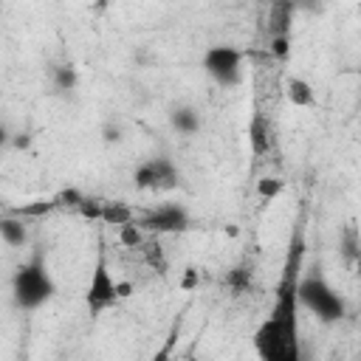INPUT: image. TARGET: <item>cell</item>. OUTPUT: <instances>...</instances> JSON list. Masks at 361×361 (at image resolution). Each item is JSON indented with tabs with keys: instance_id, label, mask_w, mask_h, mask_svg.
Wrapping results in <instances>:
<instances>
[{
	"instance_id": "cell-14",
	"label": "cell",
	"mask_w": 361,
	"mask_h": 361,
	"mask_svg": "<svg viewBox=\"0 0 361 361\" xmlns=\"http://www.w3.org/2000/svg\"><path fill=\"white\" fill-rule=\"evenodd\" d=\"M282 189H285V180H282V178H276V175H265V178H259V180H257V197H259L262 203H268V200L279 197V195H282Z\"/></svg>"
},
{
	"instance_id": "cell-10",
	"label": "cell",
	"mask_w": 361,
	"mask_h": 361,
	"mask_svg": "<svg viewBox=\"0 0 361 361\" xmlns=\"http://www.w3.org/2000/svg\"><path fill=\"white\" fill-rule=\"evenodd\" d=\"M285 99L293 107H313L316 104V87L305 76H288L285 79Z\"/></svg>"
},
{
	"instance_id": "cell-9",
	"label": "cell",
	"mask_w": 361,
	"mask_h": 361,
	"mask_svg": "<svg viewBox=\"0 0 361 361\" xmlns=\"http://www.w3.org/2000/svg\"><path fill=\"white\" fill-rule=\"evenodd\" d=\"M0 243L8 248H25L31 243V231L23 217L17 214H3L0 217Z\"/></svg>"
},
{
	"instance_id": "cell-15",
	"label": "cell",
	"mask_w": 361,
	"mask_h": 361,
	"mask_svg": "<svg viewBox=\"0 0 361 361\" xmlns=\"http://www.w3.org/2000/svg\"><path fill=\"white\" fill-rule=\"evenodd\" d=\"M144 231L135 226V220L133 223H127V226H118V243L121 245H127V248H141L144 245Z\"/></svg>"
},
{
	"instance_id": "cell-4",
	"label": "cell",
	"mask_w": 361,
	"mask_h": 361,
	"mask_svg": "<svg viewBox=\"0 0 361 361\" xmlns=\"http://www.w3.org/2000/svg\"><path fill=\"white\" fill-rule=\"evenodd\" d=\"M200 65H203V73L223 90L237 87L245 76V54L237 45H228V42L209 45L200 56Z\"/></svg>"
},
{
	"instance_id": "cell-16",
	"label": "cell",
	"mask_w": 361,
	"mask_h": 361,
	"mask_svg": "<svg viewBox=\"0 0 361 361\" xmlns=\"http://www.w3.org/2000/svg\"><path fill=\"white\" fill-rule=\"evenodd\" d=\"M121 138H124V133H121L118 124H104V127H102V141H104V144H118Z\"/></svg>"
},
{
	"instance_id": "cell-13",
	"label": "cell",
	"mask_w": 361,
	"mask_h": 361,
	"mask_svg": "<svg viewBox=\"0 0 361 361\" xmlns=\"http://www.w3.org/2000/svg\"><path fill=\"white\" fill-rule=\"evenodd\" d=\"M226 285H228L234 293H245V290H251V285H254V271H251V265H248V262L234 265V268L226 274Z\"/></svg>"
},
{
	"instance_id": "cell-17",
	"label": "cell",
	"mask_w": 361,
	"mask_h": 361,
	"mask_svg": "<svg viewBox=\"0 0 361 361\" xmlns=\"http://www.w3.org/2000/svg\"><path fill=\"white\" fill-rule=\"evenodd\" d=\"M11 138H14V133L8 130V124H6V118L0 116V149H6V147H11Z\"/></svg>"
},
{
	"instance_id": "cell-12",
	"label": "cell",
	"mask_w": 361,
	"mask_h": 361,
	"mask_svg": "<svg viewBox=\"0 0 361 361\" xmlns=\"http://www.w3.org/2000/svg\"><path fill=\"white\" fill-rule=\"evenodd\" d=\"M51 87H54L59 96H71V93L79 87V71H76L71 62L54 65V68H51Z\"/></svg>"
},
{
	"instance_id": "cell-11",
	"label": "cell",
	"mask_w": 361,
	"mask_h": 361,
	"mask_svg": "<svg viewBox=\"0 0 361 361\" xmlns=\"http://www.w3.org/2000/svg\"><path fill=\"white\" fill-rule=\"evenodd\" d=\"M338 257L353 268L361 257V234H358V226L355 223H347L341 226L338 231Z\"/></svg>"
},
{
	"instance_id": "cell-2",
	"label": "cell",
	"mask_w": 361,
	"mask_h": 361,
	"mask_svg": "<svg viewBox=\"0 0 361 361\" xmlns=\"http://www.w3.org/2000/svg\"><path fill=\"white\" fill-rule=\"evenodd\" d=\"M8 296L17 313H37L56 296V279L42 254H31L25 262L14 268L8 282Z\"/></svg>"
},
{
	"instance_id": "cell-7",
	"label": "cell",
	"mask_w": 361,
	"mask_h": 361,
	"mask_svg": "<svg viewBox=\"0 0 361 361\" xmlns=\"http://www.w3.org/2000/svg\"><path fill=\"white\" fill-rule=\"evenodd\" d=\"M183 180L180 166L169 155H152L133 169V183L141 192H172Z\"/></svg>"
},
{
	"instance_id": "cell-18",
	"label": "cell",
	"mask_w": 361,
	"mask_h": 361,
	"mask_svg": "<svg viewBox=\"0 0 361 361\" xmlns=\"http://www.w3.org/2000/svg\"><path fill=\"white\" fill-rule=\"evenodd\" d=\"M155 361H180V358H166V353H161V355H158Z\"/></svg>"
},
{
	"instance_id": "cell-1",
	"label": "cell",
	"mask_w": 361,
	"mask_h": 361,
	"mask_svg": "<svg viewBox=\"0 0 361 361\" xmlns=\"http://www.w3.org/2000/svg\"><path fill=\"white\" fill-rule=\"evenodd\" d=\"M257 361H302V330H299V305L293 293V279H288L268 316L254 333Z\"/></svg>"
},
{
	"instance_id": "cell-5",
	"label": "cell",
	"mask_w": 361,
	"mask_h": 361,
	"mask_svg": "<svg viewBox=\"0 0 361 361\" xmlns=\"http://www.w3.org/2000/svg\"><path fill=\"white\" fill-rule=\"evenodd\" d=\"M130 296V285L127 282H118L113 274H110V265L104 257H99L96 268L90 271V279H87V288H85V305L90 310V316H102L107 313L118 299Z\"/></svg>"
},
{
	"instance_id": "cell-6",
	"label": "cell",
	"mask_w": 361,
	"mask_h": 361,
	"mask_svg": "<svg viewBox=\"0 0 361 361\" xmlns=\"http://www.w3.org/2000/svg\"><path fill=\"white\" fill-rule=\"evenodd\" d=\"M135 226H138L144 234L166 237V234H186V231L195 226V217H192V212H189L186 203L164 200V203L147 209L141 217H135Z\"/></svg>"
},
{
	"instance_id": "cell-8",
	"label": "cell",
	"mask_w": 361,
	"mask_h": 361,
	"mask_svg": "<svg viewBox=\"0 0 361 361\" xmlns=\"http://www.w3.org/2000/svg\"><path fill=\"white\" fill-rule=\"evenodd\" d=\"M166 121H169V130H172L175 135H183V138H192V135H197V133L203 130V116H200V110H197L195 104H189V102L172 104L169 113H166Z\"/></svg>"
},
{
	"instance_id": "cell-3",
	"label": "cell",
	"mask_w": 361,
	"mask_h": 361,
	"mask_svg": "<svg viewBox=\"0 0 361 361\" xmlns=\"http://www.w3.org/2000/svg\"><path fill=\"white\" fill-rule=\"evenodd\" d=\"M293 293H296V305L299 310L310 313L319 324L330 327L347 319L350 313V302L344 293H338L330 279L324 274H319L316 268H310L307 274H302L299 279H293Z\"/></svg>"
}]
</instances>
